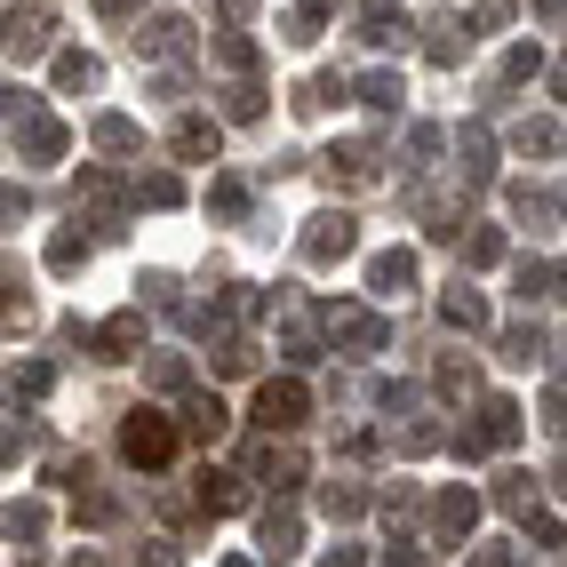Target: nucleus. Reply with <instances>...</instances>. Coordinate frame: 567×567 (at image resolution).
Returning a JSON list of instances; mask_svg holds the SVG:
<instances>
[{
	"label": "nucleus",
	"mask_w": 567,
	"mask_h": 567,
	"mask_svg": "<svg viewBox=\"0 0 567 567\" xmlns=\"http://www.w3.org/2000/svg\"><path fill=\"white\" fill-rule=\"evenodd\" d=\"M128 456H136V464H161V456H168V424L136 415V424H128Z\"/></svg>",
	"instance_id": "1"
}]
</instances>
